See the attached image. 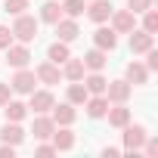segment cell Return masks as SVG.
<instances>
[{
    "mask_svg": "<svg viewBox=\"0 0 158 158\" xmlns=\"http://www.w3.org/2000/svg\"><path fill=\"white\" fill-rule=\"evenodd\" d=\"M3 118L6 121H25L28 118V102H22V99H10L6 106H3Z\"/></svg>",
    "mask_w": 158,
    "mask_h": 158,
    "instance_id": "obj_24",
    "label": "cell"
},
{
    "mask_svg": "<svg viewBox=\"0 0 158 158\" xmlns=\"http://www.w3.org/2000/svg\"><path fill=\"white\" fill-rule=\"evenodd\" d=\"M31 62V50H28V44H19V40H13L10 47H6V65L16 71V68H25Z\"/></svg>",
    "mask_w": 158,
    "mask_h": 158,
    "instance_id": "obj_6",
    "label": "cell"
},
{
    "mask_svg": "<svg viewBox=\"0 0 158 158\" xmlns=\"http://www.w3.org/2000/svg\"><path fill=\"white\" fill-rule=\"evenodd\" d=\"M59 3H62V16H71V19L84 16L87 10V0H59Z\"/></svg>",
    "mask_w": 158,
    "mask_h": 158,
    "instance_id": "obj_27",
    "label": "cell"
},
{
    "mask_svg": "<svg viewBox=\"0 0 158 158\" xmlns=\"http://www.w3.org/2000/svg\"><path fill=\"white\" fill-rule=\"evenodd\" d=\"M149 77H152V71H149L139 59L127 62V68H124V81H127L130 87H143V84H149Z\"/></svg>",
    "mask_w": 158,
    "mask_h": 158,
    "instance_id": "obj_8",
    "label": "cell"
},
{
    "mask_svg": "<svg viewBox=\"0 0 158 158\" xmlns=\"http://www.w3.org/2000/svg\"><path fill=\"white\" fill-rule=\"evenodd\" d=\"M139 152H146V155H149V158H155V155H158V139H155V136H152V133H149V136H146V143H143V149H139Z\"/></svg>",
    "mask_w": 158,
    "mask_h": 158,
    "instance_id": "obj_32",
    "label": "cell"
},
{
    "mask_svg": "<svg viewBox=\"0 0 158 158\" xmlns=\"http://www.w3.org/2000/svg\"><path fill=\"white\" fill-rule=\"evenodd\" d=\"M10 99H13V87H10L6 81H0V109H3Z\"/></svg>",
    "mask_w": 158,
    "mask_h": 158,
    "instance_id": "obj_34",
    "label": "cell"
},
{
    "mask_svg": "<svg viewBox=\"0 0 158 158\" xmlns=\"http://www.w3.org/2000/svg\"><path fill=\"white\" fill-rule=\"evenodd\" d=\"M152 6H155V0H127V10L136 13V16L146 13V10H152Z\"/></svg>",
    "mask_w": 158,
    "mask_h": 158,
    "instance_id": "obj_30",
    "label": "cell"
},
{
    "mask_svg": "<svg viewBox=\"0 0 158 158\" xmlns=\"http://www.w3.org/2000/svg\"><path fill=\"white\" fill-rule=\"evenodd\" d=\"M87 87H84V81H68V90H65V102H71V106H84L87 102Z\"/></svg>",
    "mask_w": 158,
    "mask_h": 158,
    "instance_id": "obj_25",
    "label": "cell"
},
{
    "mask_svg": "<svg viewBox=\"0 0 158 158\" xmlns=\"http://www.w3.org/2000/svg\"><path fill=\"white\" fill-rule=\"evenodd\" d=\"M121 130H124V152H139L143 143H146V136H149V130L143 124H133V121L124 124Z\"/></svg>",
    "mask_w": 158,
    "mask_h": 158,
    "instance_id": "obj_4",
    "label": "cell"
},
{
    "mask_svg": "<svg viewBox=\"0 0 158 158\" xmlns=\"http://www.w3.org/2000/svg\"><path fill=\"white\" fill-rule=\"evenodd\" d=\"M34 77H37V84H44V87H53V84H59V81H62V68H59L56 62L44 59V62L34 68Z\"/></svg>",
    "mask_w": 158,
    "mask_h": 158,
    "instance_id": "obj_7",
    "label": "cell"
},
{
    "mask_svg": "<svg viewBox=\"0 0 158 158\" xmlns=\"http://www.w3.org/2000/svg\"><path fill=\"white\" fill-rule=\"evenodd\" d=\"M53 28H56V40H65V44L77 40V34H81V25H77V19H71V16H62Z\"/></svg>",
    "mask_w": 158,
    "mask_h": 158,
    "instance_id": "obj_11",
    "label": "cell"
},
{
    "mask_svg": "<svg viewBox=\"0 0 158 158\" xmlns=\"http://www.w3.org/2000/svg\"><path fill=\"white\" fill-rule=\"evenodd\" d=\"M106 118H109V127H115V130H121L124 124H130V121H133V115H130L127 102H112V106H109V112H106Z\"/></svg>",
    "mask_w": 158,
    "mask_h": 158,
    "instance_id": "obj_14",
    "label": "cell"
},
{
    "mask_svg": "<svg viewBox=\"0 0 158 158\" xmlns=\"http://www.w3.org/2000/svg\"><path fill=\"white\" fill-rule=\"evenodd\" d=\"M109 25H112L115 34H130L136 28V13H130V10H112Z\"/></svg>",
    "mask_w": 158,
    "mask_h": 158,
    "instance_id": "obj_5",
    "label": "cell"
},
{
    "mask_svg": "<svg viewBox=\"0 0 158 158\" xmlns=\"http://www.w3.org/2000/svg\"><path fill=\"white\" fill-rule=\"evenodd\" d=\"M93 47H99V50H106V53H112L115 47H118V34L112 31V25H96V31H93Z\"/></svg>",
    "mask_w": 158,
    "mask_h": 158,
    "instance_id": "obj_12",
    "label": "cell"
},
{
    "mask_svg": "<svg viewBox=\"0 0 158 158\" xmlns=\"http://www.w3.org/2000/svg\"><path fill=\"white\" fill-rule=\"evenodd\" d=\"M155 47V34H149V31H143L139 25L130 31V53L133 56H143L146 50H152Z\"/></svg>",
    "mask_w": 158,
    "mask_h": 158,
    "instance_id": "obj_13",
    "label": "cell"
},
{
    "mask_svg": "<svg viewBox=\"0 0 158 158\" xmlns=\"http://www.w3.org/2000/svg\"><path fill=\"white\" fill-rule=\"evenodd\" d=\"M34 152H37V155H59L50 139H37V149H34Z\"/></svg>",
    "mask_w": 158,
    "mask_h": 158,
    "instance_id": "obj_33",
    "label": "cell"
},
{
    "mask_svg": "<svg viewBox=\"0 0 158 158\" xmlns=\"http://www.w3.org/2000/svg\"><path fill=\"white\" fill-rule=\"evenodd\" d=\"M16 22H13V37L19 40V44H31V40H37V31H40V19H34L31 13H22V16H13Z\"/></svg>",
    "mask_w": 158,
    "mask_h": 158,
    "instance_id": "obj_1",
    "label": "cell"
},
{
    "mask_svg": "<svg viewBox=\"0 0 158 158\" xmlns=\"http://www.w3.org/2000/svg\"><path fill=\"white\" fill-rule=\"evenodd\" d=\"M121 152H124V149H118V146H106V149H102V158H118Z\"/></svg>",
    "mask_w": 158,
    "mask_h": 158,
    "instance_id": "obj_36",
    "label": "cell"
},
{
    "mask_svg": "<svg viewBox=\"0 0 158 158\" xmlns=\"http://www.w3.org/2000/svg\"><path fill=\"white\" fill-rule=\"evenodd\" d=\"M50 143L56 146V152H71V149H74V143H77V136H74V130H71V127H56V130H53V136H50Z\"/></svg>",
    "mask_w": 158,
    "mask_h": 158,
    "instance_id": "obj_18",
    "label": "cell"
},
{
    "mask_svg": "<svg viewBox=\"0 0 158 158\" xmlns=\"http://www.w3.org/2000/svg\"><path fill=\"white\" fill-rule=\"evenodd\" d=\"M3 10L10 16H22V13H28V0H3Z\"/></svg>",
    "mask_w": 158,
    "mask_h": 158,
    "instance_id": "obj_29",
    "label": "cell"
},
{
    "mask_svg": "<svg viewBox=\"0 0 158 158\" xmlns=\"http://www.w3.org/2000/svg\"><path fill=\"white\" fill-rule=\"evenodd\" d=\"M112 0H87V19L90 22H96V25H102V22H109V16H112Z\"/></svg>",
    "mask_w": 158,
    "mask_h": 158,
    "instance_id": "obj_10",
    "label": "cell"
},
{
    "mask_svg": "<svg viewBox=\"0 0 158 158\" xmlns=\"http://www.w3.org/2000/svg\"><path fill=\"white\" fill-rule=\"evenodd\" d=\"M68 56H71V47H68L65 40H53V44H50V50H47V59H50V62H56V65H62Z\"/></svg>",
    "mask_w": 158,
    "mask_h": 158,
    "instance_id": "obj_26",
    "label": "cell"
},
{
    "mask_svg": "<svg viewBox=\"0 0 158 158\" xmlns=\"http://www.w3.org/2000/svg\"><path fill=\"white\" fill-rule=\"evenodd\" d=\"M143 56H146V62H143V65H146V68H149V71L155 74V71H158V50L152 47V50H146Z\"/></svg>",
    "mask_w": 158,
    "mask_h": 158,
    "instance_id": "obj_31",
    "label": "cell"
},
{
    "mask_svg": "<svg viewBox=\"0 0 158 158\" xmlns=\"http://www.w3.org/2000/svg\"><path fill=\"white\" fill-rule=\"evenodd\" d=\"M53 106H56V96H53L50 87H40V90L34 87V90L28 93V112H31V115H47Z\"/></svg>",
    "mask_w": 158,
    "mask_h": 158,
    "instance_id": "obj_2",
    "label": "cell"
},
{
    "mask_svg": "<svg viewBox=\"0 0 158 158\" xmlns=\"http://www.w3.org/2000/svg\"><path fill=\"white\" fill-rule=\"evenodd\" d=\"M81 81H84L87 93H90V96H96V93H106V84H109V77H106L102 71H87V74L81 77Z\"/></svg>",
    "mask_w": 158,
    "mask_h": 158,
    "instance_id": "obj_22",
    "label": "cell"
},
{
    "mask_svg": "<svg viewBox=\"0 0 158 158\" xmlns=\"http://www.w3.org/2000/svg\"><path fill=\"white\" fill-rule=\"evenodd\" d=\"M13 40H16V37H13V31H10L6 25H0V50H6Z\"/></svg>",
    "mask_w": 158,
    "mask_h": 158,
    "instance_id": "obj_35",
    "label": "cell"
},
{
    "mask_svg": "<svg viewBox=\"0 0 158 158\" xmlns=\"http://www.w3.org/2000/svg\"><path fill=\"white\" fill-rule=\"evenodd\" d=\"M10 87H13V93H19V96H28L34 87H37V77H34V71L25 65V68H16V74L10 77Z\"/></svg>",
    "mask_w": 158,
    "mask_h": 158,
    "instance_id": "obj_3",
    "label": "cell"
},
{
    "mask_svg": "<svg viewBox=\"0 0 158 158\" xmlns=\"http://www.w3.org/2000/svg\"><path fill=\"white\" fill-rule=\"evenodd\" d=\"M81 59H84V68H87V71H102L106 62H109V53L99 50V47H93V50H87Z\"/></svg>",
    "mask_w": 158,
    "mask_h": 158,
    "instance_id": "obj_21",
    "label": "cell"
},
{
    "mask_svg": "<svg viewBox=\"0 0 158 158\" xmlns=\"http://www.w3.org/2000/svg\"><path fill=\"white\" fill-rule=\"evenodd\" d=\"M0 143H6V146H22L25 143V130L19 121H3V127H0Z\"/></svg>",
    "mask_w": 158,
    "mask_h": 158,
    "instance_id": "obj_15",
    "label": "cell"
},
{
    "mask_svg": "<svg viewBox=\"0 0 158 158\" xmlns=\"http://www.w3.org/2000/svg\"><path fill=\"white\" fill-rule=\"evenodd\" d=\"M50 118L56 121V127H71V124L77 121V106H71V102H59V106L50 109Z\"/></svg>",
    "mask_w": 158,
    "mask_h": 158,
    "instance_id": "obj_9",
    "label": "cell"
},
{
    "mask_svg": "<svg viewBox=\"0 0 158 158\" xmlns=\"http://www.w3.org/2000/svg\"><path fill=\"white\" fill-rule=\"evenodd\" d=\"M109 99H106V93H96V96H87V102H84V109H87V118H93V121H102L106 118V112H109Z\"/></svg>",
    "mask_w": 158,
    "mask_h": 158,
    "instance_id": "obj_17",
    "label": "cell"
},
{
    "mask_svg": "<svg viewBox=\"0 0 158 158\" xmlns=\"http://www.w3.org/2000/svg\"><path fill=\"white\" fill-rule=\"evenodd\" d=\"M53 130H56V121L50 118V112H47V115H34V124H31L34 139H50Z\"/></svg>",
    "mask_w": 158,
    "mask_h": 158,
    "instance_id": "obj_20",
    "label": "cell"
},
{
    "mask_svg": "<svg viewBox=\"0 0 158 158\" xmlns=\"http://www.w3.org/2000/svg\"><path fill=\"white\" fill-rule=\"evenodd\" d=\"M37 19L44 25H56L62 19V3H59V0H47V3L40 6V13H37Z\"/></svg>",
    "mask_w": 158,
    "mask_h": 158,
    "instance_id": "obj_23",
    "label": "cell"
},
{
    "mask_svg": "<svg viewBox=\"0 0 158 158\" xmlns=\"http://www.w3.org/2000/svg\"><path fill=\"white\" fill-rule=\"evenodd\" d=\"M62 81H81V77L87 74V68H84V59H77V56H68L62 65Z\"/></svg>",
    "mask_w": 158,
    "mask_h": 158,
    "instance_id": "obj_19",
    "label": "cell"
},
{
    "mask_svg": "<svg viewBox=\"0 0 158 158\" xmlns=\"http://www.w3.org/2000/svg\"><path fill=\"white\" fill-rule=\"evenodd\" d=\"M143 31H149V34H158V13L155 10H146L143 13V25H139Z\"/></svg>",
    "mask_w": 158,
    "mask_h": 158,
    "instance_id": "obj_28",
    "label": "cell"
},
{
    "mask_svg": "<svg viewBox=\"0 0 158 158\" xmlns=\"http://www.w3.org/2000/svg\"><path fill=\"white\" fill-rule=\"evenodd\" d=\"M0 155H3V158H13V155H16V146H6V143H0Z\"/></svg>",
    "mask_w": 158,
    "mask_h": 158,
    "instance_id": "obj_37",
    "label": "cell"
},
{
    "mask_svg": "<svg viewBox=\"0 0 158 158\" xmlns=\"http://www.w3.org/2000/svg\"><path fill=\"white\" fill-rule=\"evenodd\" d=\"M130 93H133V87L124 81V77H121V81H109V84H106V99H109V102H127Z\"/></svg>",
    "mask_w": 158,
    "mask_h": 158,
    "instance_id": "obj_16",
    "label": "cell"
}]
</instances>
